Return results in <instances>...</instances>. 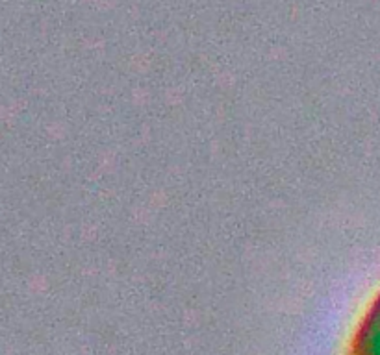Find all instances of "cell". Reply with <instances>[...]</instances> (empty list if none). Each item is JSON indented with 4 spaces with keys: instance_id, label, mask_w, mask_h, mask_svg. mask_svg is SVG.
<instances>
[{
    "instance_id": "1",
    "label": "cell",
    "mask_w": 380,
    "mask_h": 355,
    "mask_svg": "<svg viewBox=\"0 0 380 355\" xmlns=\"http://www.w3.org/2000/svg\"><path fill=\"white\" fill-rule=\"evenodd\" d=\"M349 355H380V289L371 296L358 318Z\"/></svg>"
}]
</instances>
